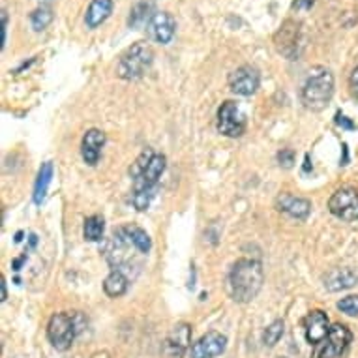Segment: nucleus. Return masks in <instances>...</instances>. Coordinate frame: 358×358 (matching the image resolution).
<instances>
[{
    "mask_svg": "<svg viewBox=\"0 0 358 358\" xmlns=\"http://www.w3.org/2000/svg\"><path fill=\"white\" fill-rule=\"evenodd\" d=\"M263 266L255 259H238L231 266L227 276V289L231 299L241 304L252 302L263 287Z\"/></svg>",
    "mask_w": 358,
    "mask_h": 358,
    "instance_id": "nucleus-1",
    "label": "nucleus"
},
{
    "mask_svg": "<svg viewBox=\"0 0 358 358\" xmlns=\"http://www.w3.org/2000/svg\"><path fill=\"white\" fill-rule=\"evenodd\" d=\"M165 159L164 154L154 152V156L150 158L148 165L139 173V175L131 176L134 178V194H131V205L136 206L137 210H147L150 201L154 199L156 195V189H158V182L162 175L165 171Z\"/></svg>",
    "mask_w": 358,
    "mask_h": 358,
    "instance_id": "nucleus-2",
    "label": "nucleus"
},
{
    "mask_svg": "<svg viewBox=\"0 0 358 358\" xmlns=\"http://www.w3.org/2000/svg\"><path fill=\"white\" fill-rule=\"evenodd\" d=\"M334 94V76L329 68H311L302 87V103L311 111H321L329 106Z\"/></svg>",
    "mask_w": 358,
    "mask_h": 358,
    "instance_id": "nucleus-3",
    "label": "nucleus"
},
{
    "mask_svg": "<svg viewBox=\"0 0 358 358\" xmlns=\"http://www.w3.org/2000/svg\"><path fill=\"white\" fill-rule=\"evenodd\" d=\"M154 51L147 41H137L120 57L117 64V76L126 81H136L145 76V71L152 66Z\"/></svg>",
    "mask_w": 358,
    "mask_h": 358,
    "instance_id": "nucleus-4",
    "label": "nucleus"
},
{
    "mask_svg": "<svg viewBox=\"0 0 358 358\" xmlns=\"http://www.w3.org/2000/svg\"><path fill=\"white\" fill-rule=\"evenodd\" d=\"M79 321L81 315L79 313H68V311H60L55 313L53 317L49 319L48 324V338L51 345L59 351L70 349L73 340H76L77 332H79Z\"/></svg>",
    "mask_w": 358,
    "mask_h": 358,
    "instance_id": "nucleus-5",
    "label": "nucleus"
},
{
    "mask_svg": "<svg viewBox=\"0 0 358 358\" xmlns=\"http://www.w3.org/2000/svg\"><path fill=\"white\" fill-rule=\"evenodd\" d=\"M351 330L347 329L345 324L336 323L334 327H330L329 336L317 345L313 358H341L351 345Z\"/></svg>",
    "mask_w": 358,
    "mask_h": 358,
    "instance_id": "nucleus-6",
    "label": "nucleus"
},
{
    "mask_svg": "<svg viewBox=\"0 0 358 358\" xmlns=\"http://www.w3.org/2000/svg\"><path fill=\"white\" fill-rule=\"evenodd\" d=\"M217 131L225 137H241L246 131V117L236 101H223L217 109Z\"/></svg>",
    "mask_w": 358,
    "mask_h": 358,
    "instance_id": "nucleus-7",
    "label": "nucleus"
},
{
    "mask_svg": "<svg viewBox=\"0 0 358 358\" xmlns=\"http://www.w3.org/2000/svg\"><path fill=\"white\" fill-rule=\"evenodd\" d=\"M329 210L340 220L355 222L358 220V192L351 186L336 189L329 201Z\"/></svg>",
    "mask_w": 358,
    "mask_h": 358,
    "instance_id": "nucleus-8",
    "label": "nucleus"
},
{
    "mask_svg": "<svg viewBox=\"0 0 358 358\" xmlns=\"http://www.w3.org/2000/svg\"><path fill=\"white\" fill-rule=\"evenodd\" d=\"M227 347V338L222 332H206L201 336L199 340L195 341L192 349H189V357L192 358H216L220 357Z\"/></svg>",
    "mask_w": 358,
    "mask_h": 358,
    "instance_id": "nucleus-9",
    "label": "nucleus"
},
{
    "mask_svg": "<svg viewBox=\"0 0 358 358\" xmlns=\"http://www.w3.org/2000/svg\"><path fill=\"white\" fill-rule=\"evenodd\" d=\"M261 76L253 66H241L229 76V88L238 96H252L259 88Z\"/></svg>",
    "mask_w": 358,
    "mask_h": 358,
    "instance_id": "nucleus-10",
    "label": "nucleus"
},
{
    "mask_svg": "<svg viewBox=\"0 0 358 358\" xmlns=\"http://www.w3.org/2000/svg\"><path fill=\"white\" fill-rule=\"evenodd\" d=\"M189 341H192V327L186 323L175 324L169 336L165 338L164 355L167 358H182L188 351Z\"/></svg>",
    "mask_w": 358,
    "mask_h": 358,
    "instance_id": "nucleus-11",
    "label": "nucleus"
},
{
    "mask_svg": "<svg viewBox=\"0 0 358 358\" xmlns=\"http://www.w3.org/2000/svg\"><path fill=\"white\" fill-rule=\"evenodd\" d=\"M147 30L154 41L167 45L176 32V21L169 12H156L147 24Z\"/></svg>",
    "mask_w": 358,
    "mask_h": 358,
    "instance_id": "nucleus-12",
    "label": "nucleus"
},
{
    "mask_svg": "<svg viewBox=\"0 0 358 358\" xmlns=\"http://www.w3.org/2000/svg\"><path fill=\"white\" fill-rule=\"evenodd\" d=\"M274 43H276V49L283 57L293 60L299 55V23L287 19L282 24V29L278 30V34L274 36Z\"/></svg>",
    "mask_w": 358,
    "mask_h": 358,
    "instance_id": "nucleus-13",
    "label": "nucleus"
},
{
    "mask_svg": "<svg viewBox=\"0 0 358 358\" xmlns=\"http://www.w3.org/2000/svg\"><path fill=\"white\" fill-rule=\"evenodd\" d=\"M304 330H306V340L310 341L311 345L317 347L330 332L327 313L321 310L310 311L304 319Z\"/></svg>",
    "mask_w": 358,
    "mask_h": 358,
    "instance_id": "nucleus-14",
    "label": "nucleus"
},
{
    "mask_svg": "<svg viewBox=\"0 0 358 358\" xmlns=\"http://www.w3.org/2000/svg\"><path fill=\"white\" fill-rule=\"evenodd\" d=\"M276 208L280 212H283V214H289L291 217L306 220V217L310 216L311 203L308 199L294 197V195L291 194H282V195H278Z\"/></svg>",
    "mask_w": 358,
    "mask_h": 358,
    "instance_id": "nucleus-15",
    "label": "nucleus"
},
{
    "mask_svg": "<svg viewBox=\"0 0 358 358\" xmlns=\"http://www.w3.org/2000/svg\"><path fill=\"white\" fill-rule=\"evenodd\" d=\"M103 145H106V134L100 131V129H88L87 134H85V137H83V159H85L88 165L98 164Z\"/></svg>",
    "mask_w": 358,
    "mask_h": 358,
    "instance_id": "nucleus-16",
    "label": "nucleus"
},
{
    "mask_svg": "<svg viewBox=\"0 0 358 358\" xmlns=\"http://www.w3.org/2000/svg\"><path fill=\"white\" fill-rule=\"evenodd\" d=\"M358 282V271L355 268H334L329 274L323 276V285L327 291L336 293V291H343V289L352 287Z\"/></svg>",
    "mask_w": 358,
    "mask_h": 358,
    "instance_id": "nucleus-17",
    "label": "nucleus"
},
{
    "mask_svg": "<svg viewBox=\"0 0 358 358\" xmlns=\"http://www.w3.org/2000/svg\"><path fill=\"white\" fill-rule=\"evenodd\" d=\"M111 13L113 0H90L85 13V23L88 29H98L101 23H106Z\"/></svg>",
    "mask_w": 358,
    "mask_h": 358,
    "instance_id": "nucleus-18",
    "label": "nucleus"
},
{
    "mask_svg": "<svg viewBox=\"0 0 358 358\" xmlns=\"http://www.w3.org/2000/svg\"><path fill=\"white\" fill-rule=\"evenodd\" d=\"M118 231L122 233L126 238H128L131 244H134V248H136L137 252L141 253H148L150 252V248H152V241H150V236H148V233L145 229H141L139 225H124V227H118Z\"/></svg>",
    "mask_w": 358,
    "mask_h": 358,
    "instance_id": "nucleus-19",
    "label": "nucleus"
},
{
    "mask_svg": "<svg viewBox=\"0 0 358 358\" xmlns=\"http://www.w3.org/2000/svg\"><path fill=\"white\" fill-rule=\"evenodd\" d=\"M103 291L111 299H118V296H122L128 291V278L124 276V272L120 268H113L111 274L106 278Z\"/></svg>",
    "mask_w": 358,
    "mask_h": 358,
    "instance_id": "nucleus-20",
    "label": "nucleus"
},
{
    "mask_svg": "<svg viewBox=\"0 0 358 358\" xmlns=\"http://www.w3.org/2000/svg\"><path fill=\"white\" fill-rule=\"evenodd\" d=\"M51 178H53V164H51V162H45V164L41 165V169L40 173H38V178H36V184H34L36 205H41V201L45 199V194H48Z\"/></svg>",
    "mask_w": 358,
    "mask_h": 358,
    "instance_id": "nucleus-21",
    "label": "nucleus"
},
{
    "mask_svg": "<svg viewBox=\"0 0 358 358\" xmlns=\"http://www.w3.org/2000/svg\"><path fill=\"white\" fill-rule=\"evenodd\" d=\"M152 12V4L148 2V0H141V2H137L134 10L129 12V19L128 24L129 29H141L145 24L150 23V19H152L154 13Z\"/></svg>",
    "mask_w": 358,
    "mask_h": 358,
    "instance_id": "nucleus-22",
    "label": "nucleus"
},
{
    "mask_svg": "<svg viewBox=\"0 0 358 358\" xmlns=\"http://www.w3.org/2000/svg\"><path fill=\"white\" fill-rule=\"evenodd\" d=\"M106 229V222L101 216H90L85 220V227H83V235L88 242H100Z\"/></svg>",
    "mask_w": 358,
    "mask_h": 358,
    "instance_id": "nucleus-23",
    "label": "nucleus"
},
{
    "mask_svg": "<svg viewBox=\"0 0 358 358\" xmlns=\"http://www.w3.org/2000/svg\"><path fill=\"white\" fill-rule=\"evenodd\" d=\"M51 21H53V12H51V8H38V10H34L32 15H30L32 29L38 30V32L45 29Z\"/></svg>",
    "mask_w": 358,
    "mask_h": 358,
    "instance_id": "nucleus-24",
    "label": "nucleus"
},
{
    "mask_svg": "<svg viewBox=\"0 0 358 358\" xmlns=\"http://www.w3.org/2000/svg\"><path fill=\"white\" fill-rule=\"evenodd\" d=\"M283 336V321H274L271 327H266L263 334V341L266 347H274Z\"/></svg>",
    "mask_w": 358,
    "mask_h": 358,
    "instance_id": "nucleus-25",
    "label": "nucleus"
},
{
    "mask_svg": "<svg viewBox=\"0 0 358 358\" xmlns=\"http://www.w3.org/2000/svg\"><path fill=\"white\" fill-rule=\"evenodd\" d=\"M338 310H341L347 315L351 317H357L358 315V294H351V296H345L338 302Z\"/></svg>",
    "mask_w": 358,
    "mask_h": 358,
    "instance_id": "nucleus-26",
    "label": "nucleus"
},
{
    "mask_svg": "<svg viewBox=\"0 0 358 358\" xmlns=\"http://www.w3.org/2000/svg\"><path fill=\"white\" fill-rule=\"evenodd\" d=\"M278 159H280V165H283V167H291L294 164V152L291 148H285V150L278 154Z\"/></svg>",
    "mask_w": 358,
    "mask_h": 358,
    "instance_id": "nucleus-27",
    "label": "nucleus"
},
{
    "mask_svg": "<svg viewBox=\"0 0 358 358\" xmlns=\"http://www.w3.org/2000/svg\"><path fill=\"white\" fill-rule=\"evenodd\" d=\"M349 87H351V92L355 98H358V66L352 70L351 79H349Z\"/></svg>",
    "mask_w": 358,
    "mask_h": 358,
    "instance_id": "nucleus-28",
    "label": "nucleus"
},
{
    "mask_svg": "<svg viewBox=\"0 0 358 358\" xmlns=\"http://www.w3.org/2000/svg\"><path fill=\"white\" fill-rule=\"evenodd\" d=\"M6 34H8V12L2 10V49L6 45Z\"/></svg>",
    "mask_w": 358,
    "mask_h": 358,
    "instance_id": "nucleus-29",
    "label": "nucleus"
},
{
    "mask_svg": "<svg viewBox=\"0 0 358 358\" xmlns=\"http://www.w3.org/2000/svg\"><path fill=\"white\" fill-rule=\"evenodd\" d=\"M315 4V0H294V8L296 10H311Z\"/></svg>",
    "mask_w": 358,
    "mask_h": 358,
    "instance_id": "nucleus-30",
    "label": "nucleus"
},
{
    "mask_svg": "<svg viewBox=\"0 0 358 358\" xmlns=\"http://www.w3.org/2000/svg\"><path fill=\"white\" fill-rule=\"evenodd\" d=\"M336 118H338V120H336V122L340 124V126H343V128H347V129H352V128H355V124L349 122V120H347L345 117H341L340 113H338V117H336Z\"/></svg>",
    "mask_w": 358,
    "mask_h": 358,
    "instance_id": "nucleus-31",
    "label": "nucleus"
},
{
    "mask_svg": "<svg viewBox=\"0 0 358 358\" xmlns=\"http://www.w3.org/2000/svg\"><path fill=\"white\" fill-rule=\"evenodd\" d=\"M2 300L8 299V291H6V282H4V278H2Z\"/></svg>",
    "mask_w": 358,
    "mask_h": 358,
    "instance_id": "nucleus-32",
    "label": "nucleus"
}]
</instances>
